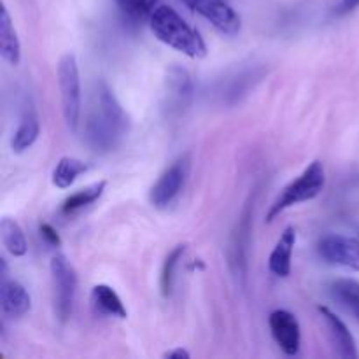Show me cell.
<instances>
[{
  "label": "cell",
  "mask_w": 359,
  "mask_h": 359,
  "mask_svg": "<svg viewBox=\"0 0 359 359\" xmlns=\"http://www.w3.org/2000/svg\"><path fill=\"white\" fill-rule=\"evenodd\" d=\"M130 130V118L118 102L111 88L100 81L95 86L90 100L84 137L86 142L98 153L114 151L125 140Z\"/></svg>",
  "instance_id": "1"
},
{
  "label": "cell",
  "mask_w": 359,
  "mask_h": 359,
  "mask_svg": "<svg viewBox=\"0 0 359 359\" xmlns=\"http://www.w3.org/2000/svg\"><path fill=\"white\" fill-rule=\"evenodd\" d=\"M149 27L158 41L181 51L189 58H203L207 46L195 28L189 27L181 14L170 6H158L149 20Z\"/></svg>",
  "instance_id": "2"
},
{
  "label": "cell",
  "mask_w": 359,
  "mask_h": 359,
  "mask_svg": "<svg viewBox=\"0 0 359 359\" xmlns=\"http://www.w3.org/2000/svg\"><path fill=\"white\" fill-rule=\"evenodd\" d=\"M325 165L319 160L312 161L294 181H291L290 184L280 191V195L277 196V200L273 202V205L270 207L269 214H266V223H272V221L276 219L277 216H280V212H284L286 209H291V207L298 205V203L314 200L316 196L321 195V191L325 189Z\"/></svg>",
  "instance_id": "3"
},
{
  "label": "cell",
  "mask_w": 359,
  "mask_h": 359,
  "mask_svg": "<svg viewBox=\"0 0 359 359\" xmlns=\"http://www.w3.org/2000/svg\"><path fill=\"white\" fill-rule=\"evenodd\" d=\"M58 88L62 98V112L67 126L72 132L79 128L83 95H81V76L77 58L74 53H67L58 63Z\"/></svg>",
  "instance_id": "4"
},
{
  "label": "cell",
  "mask_w": 359,
  "mask_h": 359,
  "mask_svg": "<svg viewBox=\"0 0 359 359\" xmlns=\"http://www.w3.org/2000/svg\"><path fill=\"white\" fill-rule=\"evenodd\" d=\"M53 293H55V312L60 323H67L72 316L76 302L77 276L74 266L63 255L53 256L51 259Z\"/></svg>",
  "instance_id": "5"
},
{
  "label": "cell",
  "mask_w": 359,
  "mask_h": 359,
  "mask_svg": "<svg viewBox=\"0 0 359 359\" xmlns=\"http://www.w3.org/2000/svg\"><path fill=\"white\" fill-rule=\"evenodd\" d=\"M189 172V156L177 158L168 168H165L163 174L158 177L154 186L151 188L149 200L156 209H167L172 202L179 196V193L184 188L186 177Z\"/></svg>",
  "instance_id": "6"
},
{
  "label": "cell",
  "mask_w": 359,
  "mask_h": 359,
  "mask_svg": "<svg viewBox=\"0 0 359 359\" xmlns=\"http://www.w3.org/2000/svg\"><path fill=\"white\" fill-rule=\"evenodd\" d=\"M318 255L330 265L359 272V241L340 233H328L318 241Z\"/></svg>",
  "instance_id": "7"
},
{
  "label": "cell",
  "mask_w": 359,
  "mask_h": 359,
  "mask_svg": "<svg viewBox=\"0 0 359 359\" xmlns=\"http://www.w3.org/2000/svg\"><path fill=\"white\" fill-rule=\"evenodd\" d=\"M182 2L212 23V27L217 28L221 34L233 37L241 32V18L224 0H182Z\"/></svg>",
  "instance_id": "8"
},
{
  "label": "cell",
  "mask_w": 359,
  "mask_h": 359,
  "mask_svg": "<svg viewBox=\"0 0 359 359\" xmlns=\"http://www.w3.org/2000/svg\"><path fill=\"white\" fill-rule=\"evenodd\" d=\"M270 332H272L273 340L287 356H297L300 353L302 332L300 323L297 316L287 311H273L269 318Z\"/></svg>",
  "instance_id": "9"
},
{
  "label": "cell",
  "mask_w": 359,
  "mask_h": 359,
  "mask_svg": "<svg viewBox=\"0 0 359 359\" xmlns=\"http://www.w3.org/2000/svg\"><path fill=\"white\" fill-rule=\"evenodd\" d=\"M319 314L323 316L326 323V328H328L330 340H332L333 347H335L337 354L347 359H356L359 356L356 340H354L353 333L349 332V328L346 326V323L335 314V312L330 311L328 307H323L319 305L318 307Z\"/></svg>",
  "instance_id": "10"
},
{
  "label": "cell",
  "mask_w": 359,
  "mask_h": 359,
  "mask_svg": "<svg viewBox=\"0 0 359 359\" xmlns=\"http://www.w3.org/2000/svg\"><path fill=\"white\" fill-rule=\"evenodd\" d=\"M0 307H2L4 318H23L32 307L30 293H28L23 284L14 279H7L6 276L2 279V286H0Z\"/></svg>",
  "instance_id": "11"
},
{
  "label": "cell",
  "mask_w": 359,
  "mask_h": 359,
  "mask_svg": "<svg viewBox=\"0 0 359 359\" xmlns=\"http://www.w3.org/2000/svg\"><path fill=\"white\" fill-rule=\"evenodd\" d=\"M297 244V230L293 226H287L283 231L280 238L277 241L272 255L269 258V269L273 276L287 277L291 273V258H293V249Z\"/></svg>",
  "instance_id": "12"
},
{
  "label": "cell",
  "mask_w": 359,
  "mask_h": 359,
  "mask_svg": "<svg viewBox=\"0 0 359 359\" xmlns=\"http://www.w3.org/2000/svg\"><path fill=\"white\" fill-rule=\"evenodd\" d=\"M91 304H93L95 311L100 312L102 316L118 319L128 318V312H126V307L123 305V300L107 284H97L91 290Z\"/></svg>",
  "instance_id": "13"
},
{
  "label": "cell",
  "mask_w": 359,
  "mask_h": 359,
  "mask_svg": "<svg viewBox=\"0 0 359 359\" xmlns=\"http://www.w3.org/2000/svg\"><path fill=\"white\" fill-rule=\"evenodd\" d=\"M0 55L9 65L16 67L21 60V44L14 30L13 20L9 16L6 4L0 11Z\"/></svg>",
  "instance_id": "14"
},
{
  "label": "cell",
  "mask_w": 359,
  "mask_h": 359,
  "mask_svg": "<svg viewBox=\"0 0 359 359\" xmlns=\"http://www.w3.org/2000/svg\"><path fill=\"white\" fill-rule=\"evenodd\" d=\"M41 133V125H39V118L35 114L34 109H27L25 114L21 116L20 125H18L16 132L13 133V140H11V149L14 154H21L35 144Z\"/></svg>",
  "instance_id": "15"
},
{
  "label": "cell",
  "mask_w": 359,
  "mask_h": 359,
  "mask_svg": "<svg viewBox=\"0 0 359 359\" xmlns=\"http://www.w3.org/2000/svg\"><path fill=\"white\" fill-rule=\"evenodd\" d=\"M330 294L359 323V283L356 279H335L330 284Z\"/></svg>",
  "instance_id": "16"
},
{
  "label": "cell",
  "mask_w": 359,
  "mask_h": 359,
  "mask_svg": "<svg viewBox=\"0 0 359 359\" xmlns=\"http://www.w3.org/2000/svg\"><path fill=\"white\" fill-rule=\"evenodd\" d=\"M167 90L168 102L175 104V107H182L193 95V83L189 74L181 67L174 65L167 72Z\"/></svg>",
  "instance_id": "17"
},
{
  "label": "cell",
  "mask_w": 359,
  "mask_h": 359,
  "mask_svg": "<svg viewBox=\"0 0 359 359\" xmlns=\"http://www.w3.org/2000/svg\"><path fill=\"white\" fill-rule=\"evenodd\" d=\"M105 188H107V181H98L95 182V184L86 186L84 189H79V191L70 195L69 198L63 202L62 214H65V216H74V214L81 212L83 209L90 207L91 203L97 202V200L104 195Z\"/></svg>",
  "instance_id": "18"
},
{
  "label": "cell",
  "mask_w": 359,
  "mask_h": 359,
  "mask_svg": "<svg viewBox=\"0 0 359 359\" xmlns=\"http://www.w3.org/2000/svg\"><path fill=\"white\" fill-rule=\"evenodd\" d=\"M0 235H2L4 248L9 251V255H13L14 258H21V256L27 255V238H25L23 230H21L16 221L11 219V217H2V221H0Z\"/></svg>",
  "instance_id": "19"
},
{
  "label": "cell",
  "mask_w": 359,
  "mask_h": 359,
  "mask_svg": "<svg viewBox=\"0 0 359 359\" xmlns=\"http://www.w3.org/2000/svg\"><path fill=\"white\" fill-rule=\"evenodd\" d=\"M88 170V165L84 161L77 160L72 156H63L62 160L56 163L55 170H53V184L60 189H67L74 184L81 174Z\"/></svg>",
  "instance_id": "20"
},
{
  "label": "cell",
  "mask_w": 359,
  "mask_h": 359,
  "mask_svg": "<svg viewBox=\"0 0 359 359\" xmlns=\"http://www.w3.org/2000/svg\"><path fill=\"white\" fill-rule=\"evenodd\" d=\"M116 6L119 7L126 20L133 21V23H144V21L151 20L154 9L160 4L158 0H116Z\"/></svg>",
  "instance_id": "21"
},
{
  "label": "cell",
  "mask_w": 359,
  "mask_h": 359,
  "mask_svg": "<svg viewBox=\"0 0 359 359\" xmlns=\"http://www.w3.org/2000/svg\"><path fill=\"white\" fill-rule=\"evenodd\" d=\"M186 252V245H175L168 256L165 258L163 266H161V277H160V287L161 294L165 298H168L172 294V290H174V279H175V269H177L179 262L182 259Z\"/></svg>",
  "instance_id": "22"
},
{
  "label": "cell",
  "mask_w": 359,
  "mask_h": 359,
  "mask_svg": "<svg viewBox=\"0 0 359 359\" xmlns=\"http://www.w3.org/2000/svg\"><path fill=\"white\" fill-rule=\"evenodd\" d=\"M39 231H41V237L44 238V242L48 245H53V248H60V245H62V238H60L58 231H56L51 224L42 223Z\"/></svg>",
  "instance_id": "23"
},
{
  "label": "cell",
  "mask_w": 359,
  "mask_h": 359,
  "mask_svg": "<svg viewBox=\"0 0 359 359\" xmlns=\"http://www.w3.org/2000/svg\"><path fill=\"white\" fill-rule=\"evenodd\" d=\"M163 358H167V359H189V358H191V354H189L186 349H182V347H177V349L167 351V353L163 354Z\"/></svg>",
  "instance_id": "24"
},
{
  "label": "cell",
  "mask_w": 359,
  "mask_h": 359,
  "mask_svg": "<svg viewBox=\"0 0 359 359\" xmlns=\"http://www.w3.org/2000/svg\"><path fill=\"white\" fill-rule=\"evenodd\" d=\"M359 6V0H340V6H339V13H349V11L356 9Z\"/></svg>",
  "instance_id": "25"
}]
</instances>
